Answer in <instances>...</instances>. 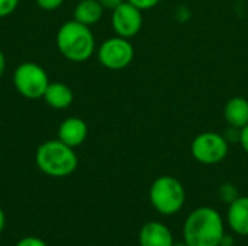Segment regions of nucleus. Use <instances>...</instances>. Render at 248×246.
I'll return each mask as SVG.
<instances>
[{
	"instance_id": "obj_1",
	"label": "nucleus",
	"mask_w": 248,
	"mask_h": 246,
	"mask_svg": "<svg viewBox=\"0 0 248 246\" xmlns=\"http://www.w3.org/2000/svg\"><path fill=\"white\" fill-rule=\"evenodd\" d=\"M224 235V219L214 207L195 209L183 225V239L189 246H219Z\"/></svg>"
},
{
	"instance_id": "obj_2",
	"label": "nucleus",
	"mask_w": 248,
	"mask_h": 246,
	"mask_svg": "<svg viewBox=\"0 0 248 246\" xmlns=\"http://www.w3.org/2000/svg\"><path fill=\"white\" fill-rule=\"evenodd\" d=\"M55 42L60 54L71 62H86L96 51V39L90 26L74 19L60 26Z\"/></svg>"
},
{
	"instance_id": "obj_3",
	"label": "nucleus",
	"mask_w": 248,
	"mask_h": 246,
	"mask_svg": "<svg viewBox=\"0 0 248 246\" xmlns=\"http://www.w3.org/2000/svg\"><path fill=\"white\" fill-rule=\"evenodd\" d=\"M35 162L41 173L52 178L71 175L78 167V157L74 148L60 139H49L41 144L35 154Z\"/></svg>"
},
{
	"instance_id": "obj_4",
	"label": "nucleus",
	"mask_w": 248,
	"mask_h": 246,
	"mask_svg": "<svg viewBox=\"0 0 248 246\" xmlns=\"http://www.w3.org/2000/svg\"><path fill=\"white\" fill-rule=\"evenodd\" d=\"M185 202V187L176 177L161 175L153 181L150 187V203L160 215L173 216L179 213Z\"/></svg>"
},
{
	"instance_id": "obj_5",
	"label": "nucleus",
	"mask_w": 248,
	"mask_h": 246,
	"mask_svg": "<svg viewBox=\"0 0 248 246\" xmlns=\"http://www.w3.org/2000/svg\"><path fill=\"white\" fill-rule=\"evenodd\" d=\"M13 84L16 91L29 100L42 99L49 84L46 71L36 62H22L13 72Z\"/></svg>"
},
{
	"instance_id": "obj_6",
	"label": "nucleus",
	"mask_w": 248,
	"mask_h": 246,
	"mask_svg": "<svg viewBox=\"0 0 248 246\" xmlns=\"http://www.w3.org/2000/svg\"><path fill=\"white\" fill-rule=\"evenodd\" d=\"M230 151L228 139L217 132H202L190 144L192 157L203 165H217L222 162Z\"/></svg>"
},
{
	"instance_id": "obj_7",
	"label": "nucleus",
	"mask_w": 248,
	"mask_h": 246,
	"mask_svg": "<svg viewBox=\"0 0 248 246\" xmlns=\"http://www.w3.org/2000/svg\"><path fill=\"white\" fill-rule=\"evenodd\" d=\"M135 57L134 45L129 39L122 36L108 38L97 48V59L99 62L112 71H121L126 68Z\"/></svg>"
},
{
	"instance_id": "obj_8",
	"label": "nucleus",
	"mask_w": 248,
	"mask_h": 246,
	"mask_svg": "<svg viewBox=\"0 0 248 246\" xmlns=\"http://www.w3.org/2000/svg\"><path fill=\"white\" fill-rule=\"evenodd\" d=\"M144 23L142 10L126 0L112 10V28L118 36L131 39L140 33Z\"/></svg>"
},
{
	"instance_id": "obj_9",
	"label": "nucleus",
	"mask_w": 248,
	"mask_h": 246,
	"mask_svg": "<svg viewBox=\"0 0 248 246\" xmlns=\"http://www.w3.org/2000/svg\"><path fill=\"white\" fill-rule=\"evenodd\" d=\"M87 133H89L87 123L77 116L67 117L58 126V139L71 148L80 146L86 141Z\"/></svg>"
},
{
	"instance_id": "obj_10",
	"label": "nucleus",
	"mask_w": 248,
	"mask_h": 246,
	"mask_svg": "<svg viewBox=\"0 0 248 246\" xmlns=\"http://www.w3.org/2000/svg\"><path fill=\"white\" fill-rule=\"evenodd\" d=\"M140 246H173V233L161 222L145 223L138 235Z\"/></svg>"
},
{
	"instance_id": "obj_11",
	"label": "nucleus",
	"mask_w": 248,
	"mask_h": 246,
	"mask_svg": "<svg viewBox=\"0 0 248 246\" xmlns=\"http://www.w3.org/2000/svg\"><path fill=\"white\" fill-rule=\"evenodd\" d=\"M227 222L231 231L240 236H248V197H237L228 204Z\"/></svg>"
},
{
	"instance_id": "obj_12",
	"label": "nucleus",
	"mask_w": 248,
	"mask_h": 246,
	"mask_svg": "<svg viewBox=\"0 0 248 246\" xmlns=\"http://www.w3.org/2000/svg\"><path fill=\"white\" fill-rule=\"evenodd\" d=\"M224 119L232 129H243L248 123V100L246 97H231L224 106Z\"/></svg>"
},
{
	"instance_id": "obj_13",
	"label": "nucleus",
	"mask_w": 248,
	"mask_h": 246,
	"mask_svg": "<svg viewBox=\"0 0 248 246\" xmlns=\"http://www.w3.org/2000/svg\"><path fill=\"white\" fill-rule=\"evenodd\" d=\"M42 99L51 109L64 110L73 103L74 94H73V90L67 84L61 81H54V83L49 81Z\"/></svg>"
},
{
	"instance_id": "obj_14",
	"label": "nucleus",
	"mask_w": 248,
	"mask_h": 246,
	"mask_svg": "<svg viewBox=\"0 0 248 246\" xmlns=\"http://www.w3.org/2000/svg\"><path fill=\"white\" fill-rule=\"evenodd\" d=\"M103 10V6L97 0H80L74 7L73 16L74 20L87 26H93L102 19Z\"/></svg>"
},
{
	"instance_id": "obj_15",
	"label": "nucleus",
	"mask_w": 248,
	"mask_h": 246,
	"mask_svg": "<svg viewBox=\"0 0 248 246\" xmlns=\"http://www.w3.org/2000/svg\"><path fill=\"white\" fill-rule=\"evenodd\" d=\"M219 197H221L222 202H225V203L230 204V203H232L238 197V190L232 184H224L219 188Z\"/></svg>"
},
{
	"instance_id": "obj_16",
	"label": "nucleus",
	"mask_w": 248,
	"mask_h": 246,
	"mask_svg": "<svg viewBox=\"0 0 248 246\" xmlns=\"http://www.w3.org/2000/svg\"><path fill=\"white\" fill-rule=\"evenodd\" d=\"M19 1L20 0H0V19L12 14L17 9Z\"/></svg>"
},
{
	"instance_id": "obj_17",
	"label": "nucleus",
	"mask_w": 248,
	"mask_h": 246,
	"mask_svg": "<svg viewBox=\"0 0 248 246\" xmlns=\"http://www.w3.org/2000/svg\"><path fill=\"white\" fill-rule=\"evenodd\" d=\"M126 1L134 4L135 7L141 9V10H148V9L155 7L161 0H126Z\"/></svg>"
},
{
	"instance_id": "obj_18",
	"label": "nucleus",
	"mask_w": 248,
	"mask_h": 246,
	"mask_svg": "<svg viewBox=\"0 0 248 246\" xmlns=\"http://www.w3.org/2000/svg\"><path fill=\"white\" fill-rule=\"evenodd\" d=\"M36 4L44 10H55L62 6L64 0H35Z\"/></svg>"
},
{
	"instance_id": "obj_19",
	"label": "nucleus",
	"mask_w": 248,
	"mask_h": 246,
	"mask_svg": "<svg viewBox=\"0 0 248 246\" xmlns=\"http://www.w3.org/2000/svg\"><path fill=\"white\" fill-rule=\"evenodd\" d=\"M16 246H48L41 238H36V236H26V238H22Z\"/></svg>"
},
{
	"instance_id": "obj_20",
	"label": "nucleus",
	"mask_w": 248,
	"mask_h": 246,
	"mask_svg": "<svg viewBox=\"0 0 248 246\" xmlns=\"http://www.w3.org/2000/svg\"><path fill=\"white\" fill-rule=\"evenodd\" d=\"M238 141L241 144V148L246 151V154H248V123L240 129V135H238Z\"/></svg>"
},
{
	"instance_id": "obj_21",
	"label": "nucleus",
	"mask_w": 248,
	"mask_h": 246,
	"mask_svg": "<svg viewBox=\"0 0 248 246\" xmlns=\"http://www.w3.org/2000/svg\"><path fill=\"white\" fill-rule=\"evenodd\" d=\"M102 6H103V9H108V10H115L119 4H122L125 0H97Z\"/></svg>"
},
{
	"instance_id": "obj_22",
	"label": "nucleus",
	"mask_w": 248,
	"mask_h": 246,
	"mask_svg": "<svg viewBox=\"0 0 248 246\" xmlns=\"http://www.w3.org/2000/svg\"><path fill=\"white\" fill-rule=\"evenodd\" d=\"M4 71H6V58H4V54L0 51V78L4 74Z\"/></svg>"
},
{
	"instance_id": "obj_23",
	"label": "nucleus",
	"mask_w": 248,
	"mask_h": 246,
	"mask_svg": "<svg viewBox=\"0 0 248 246\" xmlns=\"http://www.w3.org/2000/svg\"><path fill=\"white\" fill-rule=\"evenodd\" d=\"M221 245L224 246H232L234 245V241H232V236H230V235H224V238H222V241H221Z\"/></svg>"
},
{
	"instance_id": "obj_24",
	"label": "nucleus",
	"mask_w": 248,
	"mask_h": 246,
	"mask_svg": "<svg viewBox=\"0 0 248 246\" xmlns=\"http://www.w3.org/2000/svg\"><path fill=\"white\" fill-rule=\"evenodd\" d=\"M4 226H6V216H4V212L0 207V233L3 232Z\"/></svg>"
},
{
	"instance_id": "obj_25",
	"label": "nucleus",
	"mask_w": 248,
	"mask_h": 246,
	"mask_svg": "<svg viewBox=\"0 0 248 246\" xmlns=\"http://www.w3.org/2000/svg\"><path fill=\"white\" fill-rule=\"evenodd\" d=\"M173 246H189L186 242H183V244H173Z\"/></svg>"
},
{
	"instance_id": "obj_26",
	"label": "nucleus",
	"mask_w": 248,
	"mask_h": 246,
	"mask_svg": "<svg viewBox=\"0 0 248 246\" xmlns=\"http://www.w3.org/2000/svg\"><path fill=\"white\" fill-rule=\"evenodd\" d=\"M219 246H224V245H219Z\"/></svg>"
}]
</instances>
